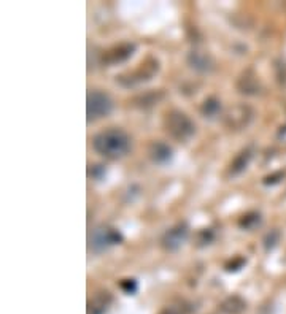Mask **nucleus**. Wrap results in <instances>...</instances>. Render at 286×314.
<instances>
[{
  "mask_svg": "<svg viewBox=\"0 0 286 314\" xmlns=\"http://www.w3.org/2000/svg\"><path fill=\"white\" fill-rule=\"evenodd\" d=\"M94 149L107 159H121L129 154L132 148V140L124 130L118 127H110L99 132L93 140Z\"/></svg>",
  "mask_w": 286,
  "mask_h": 314,
  "instance_id": "obj_1",
  "label": "nucleus"
},
{
  "mask_svg": "<svg viewBox=\"0 0 286 314\" xmlns=\"http://www.w3.org/2000/svg\"><path fill=\"white\" fill-rule=\"evenodd\" d=\"M164 124L167 132L178 141L191 140L195 134V124L190 119V116H186L183 111L178 110H172L170 113H167Z\"/></svg>",
  "mask_w": 286,
  "mask_h": 314,
  "instance_id": "obj_2",
  "label": "nucleus"
},
{
  "mask_svg": "<svg viewBox=\"0 0 286 314\" xmlns=\"http://www.w3.org/2000/svg\"><path fill=\"white\" fill-rule=\"evenodd\" d=\"M121 241H123V235L119 233L116 228L107 227V225L95 227L94 230L89 233V238H88L89 249L93 252H97V254L105 252L108 248L119 244Z\"/></svg>",
  "mask_w": 286,
  "mask_h": 314,
  "instance_id": "obj_3",
  "label": "nucleus"
},
{
  "mask_svg": "<svg viewBox=\"0 0 286 314\" xmlns=\"http://www.w3.org/2000/svg\"><path fill=\"white\" fill-rule=\"evenodd\" d=\"M157 70H159V62L153 57H148L145 62L140 65V68H137V70L132 73L116 76V81L124 88H132V86H137L140 83L149 81L157 73Z\"/></svg>",
  "mask_w": 286,
  "mask_h": 314,
  "instance_id": "obj_4",
  "label": "nucleus"
},
{
  "mask_svg": "<svg viewBox=\"0 0 286 314\" xmlns=\"http://www.w3.org/2000/svg\"><path fill=\"white\" fill-rule=\"evenodd\" d=\"M253 116L254 113L251 110V106H248L245 103H238L234 106H229V108L224 111L223 122L224 126L231 130H242L250 126Z\"/></svg>",
  "mask_w": 286,
  "mask_h": 314,
  "instance_id": "obj_5",
  "label": "nucleus"
},
{
  "mask_svg": "<svg viewBox=\"0 0 286 314\" xmlns=\"http://www.w3.org/2000/svg\"><path fill=\"white\" fill-rule=\"evenodd\" d=\"M113 108V102L108 97V94L102 92V90H91L88 94L86 100V114L88 121H95L103 116H108Z\"/></svg>",
  "mask_w": 286,
  "mask_h": 314,
  "instance_id": "obj_6",
  "label": "nucleus"
},
{
  "mask_svg": "<svg viewBox=\"0 0 286 314\" xmlns=\"http://www.w3.org/2000/svg\"><path fill=\"white\" fill-rule=\"evenodd\" d=\"M190 235V227L186 222H178L177 225L169 228L162 238V246L167 251H178L183 246Z\"/></svg>",
  "mask_w": 286,
  "mask_h": 314,
  "instance_id": "obj_7",
  "label": "nucleus"
},
{
  "mask_svg": "<svg viewBox=\"0 0 286 314\" xmlns=\"http://www.w3.org/2000/svg\"><path fill=\"white\" fill-rule=\"evenodd\" d=\"M186 60H188V65L199 73H208L215 65L213 57L210 56L207 51H202V49H192L190 54H188Z\"/></svg>",
  "mask_w": 286,
  "mask_h": 314,
  "instance_id": "obj_8",
  "label": "nucleus"
},
{
  "mask_svg": "<svg viewBox=\"0 0 286 314\" xmlns=\"http://www.w3.org/2000/svg\"><path fill=\"white\" fill-rule=\"evenodd\" d=\"M236 88L243 95H256L261 92V83L251 70H246L238 76L236 81Z\"/></svg>",
  "mask_w": 286,
  "mask_h": 314,
  "instance_id": "obj_9",
  "label": "nucleus"
},
{
  "mask_svg": "<svg viewBox=\"0 0 286 314\" xmlns=\"http://www.w3.org/2000/svg\"><path fill=\"white\" fill-rule=\"evenodd\" d=\"M135 51V45L134 43H121L118 46L111 48L110 51H107L103 54V62L113 65V64H119L124 62V60L129 59Z\"/></svg>",
  "mask_w": 286,
  "mask_h": 314,
  "instance_id": "obj_10",
  "label": "nucleus"
},
{
  "mask_svg": "<svg viewBox=\"0 0 286 314\" xmlns=\"http://www.w3.org/2000/svg\"><path fill=\"white\" fill-rule=\"evenodd\" d=\"M148 156L154 164H167L174 156V151L164 141H153L148 146Z\"/></svg>",
  "mask_w": 286,
  "mask_h": 314,
  "instance_id": "obj_11",
  "label": "nucleus"
},
{
  "mask_svg": "<svg viewBox=\"0 0 286 314\" xmlns=\"http://www.w3.org/2000/svg\"><path fill=\"white\" fill-rule=\"evenodd\" d=\"M253 157V152L251 149H243L240 151L238 154L236 156V159L231 162V167H229V173L231 176H238L240 173H243L246 170L248 164H250V160Z\"/></svg>",
  "mask_w": 286,
  "mask_h": 314,
  "instance_id": "obj_12",
  "label": "nucleus"
},
{
  "mask_svg": "<svg viewBox=\"0 0 286 314\" xmlns=\"http://www.w3.org/2000/svg\"><path fill=\"white\" fill-rule=\"evenodd\" d=\"M111 303V295L108 292L97 294L93 300L88 303V314H105Z\"/></svg>",
  "mask_w": 286,
  "mask_h": 314,
  "instance_id": "obj_13",
  "label": "nucleus"
},
{
  "mask_svg": "<svg viewBox=\"0 0 286 314\" xmlns=\"http://www.w3.org/2000/svg\"><path fill=\"white\" fill-rule=\"evenodd\" d=\"M220 310L224 314H242L246 310V303L242 297L232 295V297L226 298V300L220 305Z\"/></svg>",
  "mask_w": 286,
  "mask_h": 314,
  "instance_id": "obj_14",
  "label": "nucleus"
},
{
  "mask_svg": "<svg viewBox=\"0 0 286 314\" xmlns=\"http://www.w3.org/2000/svg\"><path fill=\"white\" fill-rule=\"evenodd\" d=\"M221 113V102L216 97H207L200 106V114L207 119H215Z\"/></svg>",
  "mask_w": 286,
  "mask_h": 314,
  "instance_id": "obj_15",
  "label": "nucleus"
},
{
  "mask_svg": "<svg viewBox=\"0 0 286 314\" xmlns=\"http://www.w3.org/2000/svg\"><path fill=\"white\" fill-rule=\"evenodd\" d=\"M164 97L162 90H151V92H146L143 95H139L137 98L134 100V105L140 106V108H149V106H153L154 103H157Z\"/></svg>",
  "mask_w": 286,
  "mask_h": 314,
  "instance_id": "obj_16",
  "label": "nucleus"
},
{
  "mask_svg": "<svg viewBox=\"0 0 286 314\" xmlns=\"http://www.w3.org/2000/svg\"><path fill=\"white\" fill-rule=\"evenodd\" d=\"M259 224H261V214L256 211L246 213L238 219V225L242 227L243 230H254L256 227H259Z\"/></svg>",
  "mask_w": 286,
  "mask_h": 314,
  "instance_id": "obj_17",
  "label": "nucleus"
},
{
  "mask_svg": "<svg viewBox=\"0 0 286 314\" xmlns=\"http://www.w3.org/2000/svg\"><path fill=\"white\" fill-rule=\"evenodd\" d=\"M213 241V232L210 228H204L197 233V243L199 246H205V244H210Z\"/></svg>",
  "mask_w": 286,
  "mask_h": 314,
  "instance_id": "obj_18",
  "label": "nucleus"
},
{
  "mask_svg": "<svg viewBox=\"0 0 286 314\" xmlns=\"http://www.w3.org/2000/svg\"><path fill=\"white\" fill-rule=\"evenodd\" d=\"M245 265H246V260L243 257H236V259H232L231 262L226 264V270L228 271H238V270H242Z\"/></svg>",
  "mask_w": 286,
  "mask_h": 314,
  "instance_id": "obj_19",
  "label": "nucleus"
},
{
  "mask_svg": "<svg viewBox=\"0 0 286 314\" xmlns=\"http://www.w3.org/2000/svg\"><path fill=\"white\" fill-rule=\"evenodd\" d=\"M278 238H280V233H278L277 230H270L267 235H266V238H264V246L267 251H270L272 248H275V244L278 243Z\"/></svg>",
  "mask_w": 286,
  "mask_h": 314,
  "instance_id": "obj_20",
  "label": "nucleus"
},
{
  "mask_svg": "<svg viewBox=\"0 0 286 314\" xmlns=\"http://www.w3.org/2000/svg\"><path fill=\"white\" fill-rule=\"evenodd\" d=\"M119 286H121V289L126 294H134L135 290H137V282H135L134 279H123L121 282H119Z\"/></svg>",
  "mask_w": 286,
  "mask_h": 314,
  "instance_id": "obj_21",
  "label": "nucleus"
},
{
  "mask_svg": "<svg viewBox=\"0 0 286 314\" xmlns=\"http://www.w3.org/2000/svg\"><path fill=\"white\" fill-rule=\"evenodd\" d=\"M283 175H285V173L278 172V173H274V175L266 176V178H264V184H277V182L283 178Z\"/></svg>",
  "mask_w": 286,
  "mask_h": 314,
  "instance_id": "obj_22",
  "label": "nucleus"
},
{
  "mask_svg": "<svg viewBox=\"0 0 286 314\" xmlns=\"http://www.w3.org/2000/svg\"><path fill=\"white\" fill-rule=\"evenodd\" d=\"M159 314H182L178 308H174V306H170V308H164Z\"/></svg>",
  "mask_w": 286,
  "mask_h": 314,
  "instance_id": "obj_23",
  "label": "nucleus"
}]
</instances>
